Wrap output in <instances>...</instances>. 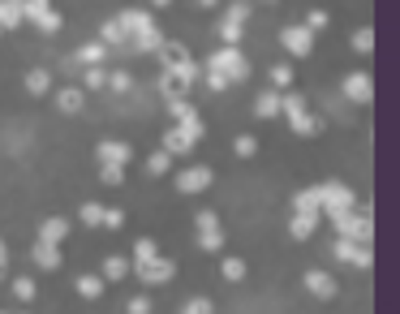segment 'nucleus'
I'll return each mask as SVG.
<instances>
[{
	"instance_id": "obj_14",
	"label": "nucleus",
	"mask_w": 400,
	"mask_h": 314,
	"mask_svg": "<svg viewBox=\"0 0 400 314\" xmlns=\"http://www.w3.org/2000/svg\"><path fill=\"white\" fill-rule=\"evenodd\" d=\"M280 103H284V91H258V99H254V112H258L263 121L284 117V112H280Z\"/></svg>"
},
{
	"instance_id": "obj_53",
	"label": "nucleus",
	"mask_w": 400,
	"mask_h": 314,
	"mask_svg": "<svg viewBox=\"0 0 400 314\" xmlns=\"http://www.w3.org/2000/svg\"><path fill=\"white\" fill-rule=\"evenodd\" d=\"M5 263H9V245H5V241H0V267H5Z\"/></svg>"
},
{
	"instance_id": "obj_36",
	"label": "nucleus",
	"mask_w": 400,
	"mask_h": 314,
	"mask_svg": "<svg viewBox=\"0 0 400 314\" xmlns=\"http://www.w3.org/2000/svg\"><path fill=\"white\" fill-rule=\"evenodd\" d=\"M202 82H207V91H215V95L233 86V82H228V78H224L219 69H211V65H202Z\"/></svg>"
},
{
	"instance_id": "obj_49",
	"label": "nucleus",
	"mask_w": 400,
	"mask_h": 314,
	"mask_svg": "<svg viewBox=\"0 0 400 314\" xmlns=\"http://www.w3.org/2000/svg\"><path fill=\"white\" fill-rule=\"evenodd\" d=\"M224 18H233V22H246V18H250V0H233Z\"/></svg>"
},
{
	"instance_id": "obj_34",
	"label": "nucleus",
	"mask_w": 400,
	"mask_h": 314,
	"mask_svg": "<svg viewBox=\"0 0 400 314\" xmlns=\"http://www.w3.org/2000/svg\"><path fill=\"white\" fill-rule=\"evenodd\" d=\"M302 26H306V30H310V35H323V30H327V26H331V18H327V9H310V13H306V22H302Z\"/></svg>"
},
{
	"instance_id": "obj_48",
	"label": "nucleus",
	"mask_w": 400,
	"mask_h": 314,
	"mask_svg": "<svg viewBox=\"0 0 400 314\" xmlns=\"http://www.w3.org/2000/svg\"><path fill=\"white\" fill-rule=\"evenodd\" d=\"M121 224H125V216L117 211V207H103V224H99V228H112V233H117Z\"/></svg>"
},
{
	"instance_id": "obj_47",
	"label": "nucleus",
	"mask_w": 400,
	"mask_h": 314,
	"mask_svg": "<svg viewBox=\"0 0 400 314\" xmlns=\"http://www.w3.org/2000/svg\"><path fill=\"white\" fill-rule=\"evenodd\" d=\"M280 112H289V117H297V112H306V99L289 91V95H284V103H280Z\"/></svg>"
},
{
	"instance_id": "obj_9",
	"label": "nucleus",
	"mask_w": 400,
	"mask_h": 314,
	"mask_svg": "<svg viewBox=\"0 0 400 314\" xmlns=\"http://www.w3.org/2000/svg\"><path fill=\"white\" fill-rule=\"evenodd\" d=\"M95 155H99V164H121V168H125V164L134 160V146H130V142H112V138H103V142L95 146Z\"/></svg>"
},
{
	"instance_id": "obj_16",
	"label": "nucleus",
	"mask_w": 400,
	"mask_h": 314,
	"mask_svg": "<svg viewBox=\"0 0 400 314\" xmlns=\"http://www.w3.org/2000/svg\"><path fill=\"white\" fill-rule=\"evenodd\" d=\"M69 237V220H61V216H47L43 224H39V241H52V245H61Z\"/></svg>"
},
{
	"instance_id": "obj_12",
	"label": "nucleus",
	"mask_w": 400,
	"mask_h": 314,
	"mask_svg": "<svg viewBox=\"0 0 400 314\" xmlns=\"http://www.w3.org/2000/svg\"><path fill=\"white\" fill-rule=\"evenodd\" d=\"M30 263H35V267H43V272H56V267H61V245H52V241H35Z\"/></svg>"
},
{
	"instance_id": "obj_23",
	"label": "nucleus",
	"mask_w": 400,
	"mask_h": 314,
	"mask_svg": "<svg viewBox=\"0 0 400 314\" xmlns=\"http://www.w3.org/2000/svg\"><path fill=\"white\" fill-rule=\"evenodd\" d=\"M130 47H134V52H159V47H164V35H159V26H151V30L134 35V39H130Z\"/></svg>"
},
{
	"instance_id": "obj_11",
	"label": "nucleus",
	"mask_w": 400,
	"mask_h": 314,
	"mask_svg": "<svg viewBox=\"0 0 400 314\" xmlns=\"http://www.w3.org/2000/svg\"><path fill=\"white\" fill-rule=\"evenodd\" d=\"M159 151H168V155L177 160V155H190V151H194V138H190L181 125H173V129H164V146H159Z\"/></svg>"
},
{
	"instance_id": "obj_1",
	"label": "nucleus",
	"mask_w": 400,
	"mask_h": 314,
	"mask_svg": "<svg viewBox=\"0 0 400 314\" xmlns=\"http://www.w3.org/2000/svg\"><path fill=\"white\" fill-rule=\"evenodd\" d=\"M327 220L336 224V237H345V241H362V245H370V237H375V220H370V211H331Z\"/></svg>"
},
{
	"instance_id": "obj_19",
	"label": "nucleus",
	"mask_w": 400,
	"mask_h": 314,
	"mask_svg": "<svg viewBox=\"0 0 400 314\" xmlns=\"http://www.w3.org/2000/svg\"><path fill=\"white\" fill-rule=\"evenodd\" d=\"M103 61H108V47H103V43H82V47L74 52V65H86V69H91V65H103Z\"/></svg>"
},
{
	"instance_id": "obj_10",
	"label": "nucleus",
	"mask_w": 400,
	"mask_h": 314,
	"mask_svg": "<svg viewBox=\"0 0 400 314\" xmlns=\"http://www.w3.org/2000/svg\"><path fill=\"white\" fill-rule=\"evenodd\" d=\"M117 26L125 30V39H134V35L151 30V26H155V18H151L147 9H125V13H117Z\"/></svg>"
},
{
	"instance_id": "obj_58",
	"label": "nucleus",
	"mask_w": 400,
	"mask_h": 314,
	"mask_svg": "<svg viewBox=\"0 0 400 314\" xmlns=\"http://www.w3.org/2000/svg\"><path fill=\"white\" fill-rule=\"evenodd\" d=\"M0 35H5V30H0Z\"/></svg>"
},
{
	"instance_id": "obj_46",
	"label": "nucleus",
	"mask_w": 400,
	"mask_h": 314,
	"mask_svg": "<svg viewBox=\"0 0 400 314\" xmlns=\"http://www.w3.org/2000/svg\"><path fill=\"white\" fill-rule=\"evenodd\" d=\"M233 151H237V155H241V160H250V155H254V151H258V138H254V134H241V138H237V142H233Z\"/></svg>"
},
{
	"instance_id": "obj_56",
	"label": "nucleus",
	"mask_w": 400,
	"mask_h": 314,
	"mask_svg": "<svg viewBox=\"0 0 400 314\" xmlns=\"http://www.w3.org/2000/svg\"><path fill=\"white\" fill-rule=\"evenodd\" d=\"M0 276H5V267H0Z\"/></svg>"
},
{
	"instance_id": "obj_52",
	"label": "nucleus",
	"mask_w": 400,
	"mask_h": 314,
	"mask_svg": "<svg viewBox=\"0 0 400 314\" xmlns=\"http://www.w3.org/2000/svg\"><path fill=\"white\" fill-rule=\"evenodd\" d=\"M130 314H151V297H130Z\"/></svg>"
},
{
	"instance_id": "obj_54",
	"label": "nucleus",
	"mask_w": 400,
	"mask_h": 314,
	"mask_svg": "<svg viewBox=\"0 0 400 314\" xmlns=\"http://www.w3.org/2000/svg\"><path fill=\"white\" fill-rule=\"evenodd\" d=\"M151 5H155V9H168V5H173V0H151Z\"/></svg>"
},
{
	"instance_id": "obj_27",
	"label": "nucleus",
	"mask_w": 400,
	"mask_h": 314,
	"mask_svg": "<svg viewBox=\"0 0 400 314\" xmlns=\"http://www.w3.org/2000/svg\"><path fill=\"white\" fill-rule=\"evenodd\" d=\"M319 185H310V190H297L293 194V211H319Z\"/></svg>"
},
{
	"instance_id": "obj_39",
	"label": "nucleus",
	"mask_w": 400,
	"mask_h": 314,
	"mask_svg": "<svg viewBox=\"0 0 400 314\" xmlns=\"http://www.w3.org/2000/svg\"><path fill=\"white\" fill-rule=\"evenodd\" d=\"M82 86H86V91H99V86H108V69H103V65H91V69L82 74Z\"/></svg>"
},
{
	"instance_id": "obj_5",
	"label": "nucleus",
	"mask_w": 400,
	"mask_h": 314,
	"mask_svg": "<svg viewBox=\"0 0 400 314\" xmlns=\"http://www.w3.org/2000/svg\"><path fill=\"white\" fill-rule=\"evenodd\" d=\"M164 78L177 86V95H185V91L198 82V65H194L190 57H177V61H168V65H164Z\"/></svg>"
},
{
	"instance_id": "obj_4",
	"label": "nucleus",
	"mask_w": 400,
	"mask_h": 314,
	"mask_svg": "<svg viewBox=\"0 0 400 314\" xmlns=\"http://www.w3.org/2000/svg\"><path fill=\"white\" fill-rule=\"evenodd\" d=\"M130 272H134L142 284H168V280L177 276V263H173V258H159V254H155L151 263H134Z\"/></svg>"
},
{
	"instance_id": "obj_50",
	"label": "nucleus",
	"mask_w": 400,
	"mask_h": 314,
	"mask_svg": "<svg viewBox=\"0 0 400 314\" xmlns=\"http://www.w3.org/2000/svg\"><path fill=\"white\" fill-rule=\"evenodd\" d=\"M194 224H198V228H219V216L211 211V207H202V211L194 216Z\"/></svg>"
},
{
	"instance_id": "obj_13",
	"label": "nucleus",
	"mask_w": 400,
	"mask_h": 314,
	"mask_svg": "<svg viewBox=\"0 0 400 314\" xmlns=\"http://www.w3.org/2000/svg\"><path fill=\"white\" fill-rule=\"evenodd\" d=\"M319 211H293V220H289V233L297 237V241H306V237H314L319 233Z\"/></svg>"
},
{
	"instance_id": "obj_18",
	"label": "nucleus",
	"mask_w": 400,
	"mask_h": 314,
	"mask_svg": "<svg viewBox=\"0 0 400 314\" xmlns=\"http://www.w3.org/2000/svg\"><path fill=\"white\" fill-rule=\"evenodd\" d=\"M82 103H86V95L78 91V86H61V91H56V108H61V112H82Z\"/></svg>"
},
{
	"instance_id": "obj_55",
	"label": "nucleus",
	"mask_w": 400,
	"mask_h": 314,
	"mask_svg": "<svg viewBox=\"0 0 400 314\" xmlns=\"http://www.w3.org/2000/svg\"><path fill=\"white\" fill-rule=\"evenodd\" d=\"M198 5H207V9H211V5H215V0H198Z\"/></svg>"
},
{
	"instance_id": "obj_3",
	"label": "nucleus",
	"mask_w": 400,
	"mask_h": 314,
	"mask_svg": "<svg viewBox=\"0 0 400 314\" xmlns=\"http://www.w3.org/2000/svg\"><path fill=\"white\" fill-rule=\"evenodd\" d=\"M319 216H331V211H358V194L345 185V181H323L319 185Z\"/></svg>"
},
{
	"instance_id": "obj_28",
	"label": "nucleus",
	"mask_w": 400,
	"mask_h": 314,
	"mask_svg": "<svg viewBox=\"0 0 400 314\" xmlns=\"http://www.w3.org/2000/svg\"><path fill=\"white\" fill-rule=\"evenodd\" d=\"M26 91H30V95H47V91H52V74H47V69H30V74H26Z\"/></svg>"
},
{
	"instance_id": "obj_24",
	"label": "nucleus",
	"mask_w": 400,
	"mask_h": 314,
	"mask_svg": "<svg viewBox=\"0 0 400 314\" xmlns=\"http://www.w3.org/2000/svg\"><path fill=\"white\" fill-rule=\"evenodd\" d=\"M289 125H293V134H302V138H314V134L323 129V121H319L314 112H297V117H289Z\"/></svg>"
},
{
	"instance_id": "obj_20",
	"label": "nucleus",
	"mask_w": 400,
	"mask_h": 314,
	"mask_svg": "<svg viewBox=\"0 0 400 314\" xmlns=\"http://www.w3.org/2000/svg\"><path fill=\"white\" fill-rule=\"evenodd\" d=\"M215 35H219V43H224V47H237V43H241V35H246V22L224 18V22L215 26Z\"/></svg>"
},
{
	"instance_id": "obj_38",
	"label": "nucleus",
	"mask_w": 400,
	"mask_h": 314,
	"mask_svg": "<svg viewBox=\"0 0 400 314\" xmlns=\"http://www.w3.org/2000/svg\"><path fill=\"white\" fill-rule=\"evenodd\" d=\"M130 86H134V78H130L125 69H112V74H108V91H112V95H125Z\"/></svg>"
},
{
	"instance_id": "obj_40",
	"label": "nucleus",
	"mask_w": 400,
	"mask_h": 314,
	"mask_svg": "<svg viewBox=\"0 0 400 314\" xmlns=\"http://www.w3.org/2000/svg\"><path fill=\"white\" fill-rule=\"evenodd\" d=\"M47 9H52L47 0H22V22H39Z\"/></svg>"
},
{
	"instance_id": "obj_42",
	"label": "nucleus",
	"mask_w": 400,
	"mask_h": 314,
	"mask_svg": "<svg viewBox=\"0 0 400 314\" xmlns=\"http://www.w3.org/2000/svg\"><path fill=\"white\" fill-rule=\"evenodd\" d=\"M181 314H215V301H211V297H190V301L181 306Z\"/></svg>"
},
{
	"instance_id": "obj_31",
	"label": "nucleus",
	"mask_w": 400,
	"mask_h": 314,
	"mask_svg": "<svg viewBox=\"0 0 400 314\" xmlns=\"http://www.w3.org/2000/svg\"><path fill=\"white\" fill-rule=\"evenodd\" d=\"M219 272H224V280H233V284L246 280V258H233V254H228L224 263H219Z\"/></svg>"
},
{
	"instance_id": "obj_30",
	"label": "nucleus",
	"mask_w": 400,
	"mask_h": 314,
	"mask_svg": "<svg viewBox=\"0 0 400 314\" xmlns=\"http://www.w3.org/2000/svg\"><path fill=\"white\" fill-rule=\"evenodd\" d=\"M198 245H202L207 254L224 250V228H198Z\"/></svg>"
},
{
	"instance_id": "obj_8",
	"label": "nucleus",
	"mask_w": 400,
	"mask_h": 314,
	"mask_svg": "<svg viewBox=\"0 0 400 314\" xmlns=\"http://www.w3.org/2000/svg\"><path fill=\"white\" fill-rule=\"evenodd\" d=\"M340 95H345L349 103H370V99H375V82H370V74H349L345 82H340Z\"/></svg>"
},
{
	"instance_id": "obj_44",
	"label": "nucleus",
	"mask_w": 400,
	"mask_h": 314,
	"mask_svg": "<svg viewBox=\"0 0 400 314\" xmlns=\"http://www.w3.org/2000/svg\"><path fill=\"white\" fill-rule=\"evenodd\" d=\"M82 224L86 228H99L103 224V207L99 202H82Z\"/></svg>"
},
{
	"instance_id": "obj_26",
	"label": "nucleus",
	"mask_w": 400,
	"mask_h": 314,
	"mask_svg": "<svg viewBox=\"0 0 400 314\" xmlns=\"http://www.w3.org/2000/svg\"><path fill=\"white\" fill-rule=\"evenodd\" d=\"M99 43H103V47H108V43H112V47H121V43H130V39H125V30L117 26V18H108V22L99 26Z\"/></svg>"
},
{
	"instance_id": "obj_7",
	"label": "nucleus",
	"mask_w": 400,
	"mask_h": 314,
	"mask_svg": "<svg viewBox=\"0 0 400 314\" xmlns=\"http://www.w3.org/2000/svg\"><path fill=\"white\" fill-rule=\"evenodd\" d=\"M280 43H284V52H293V57H310V52H314V35H310L302 22L284 26V30H280Z\"/></svg>"
},
{
	"instance_id": "obj_32",
	"label": "nucleus",
	"mask_w": 400,
	"mask_h": 314,
	"mask_svg": "<svg viewBox=\"0 0 400 314\" xmlns=\"http://www.w3.org/2000/svg\"><path fill=\"white\" fill-rule=\"evenodd\" d=\"M168 168H173V155H168V151H155V155H147V173H151V177H164Z\"/></svg>"
},
{
	"instance_id": "obj_2",
	"label": "nucleus",
	"mask_w": 400,
	"mask_h": 314,
	"mask_svg": "<svg viewBox=\"0 0 400 314\" xmlns=\"http://www.w3.org/2000/svg\"><path fill=\"white\" fill-rule=\"evenodd\" d=\"M207 65L219 69L228 82H246V78H250V61H246V52H241V47H224V43H219L211 57H207Z\"/></svg>"
},
{
	"instance_id": "obj_6",
	"label": "nucleus",
	"mask_w": 400,
	"mask_h": 314,
	"mask_svg": "<svg viewBox=\"0 0 400 314\" xmlns=\"http://www.w3.org/2000/svg\"><path fill=\"white\" fill-rule=\"evenodd\" d=\"M211 181H215V173H211L207 164L181 168V173H177V194H202V190H211Z\"/></svg>"
},
{
	"instance_id": "obj_51",
	"label": "nucleus",
	"mask_w": 400,
	"mask_h": 314,
	"mask_svg": "<svg viewBox=\"0 0 400 314\" xmlns=\"http://www.w3.org/2000/svg\"><path fill=\"white\" fill-rule=\"evenodd\" d=\"M181 129H185V134H190V138H194V142H198V138H202V134H207V125H202V117H194V121H185V125H181Z\"/></svg>"
},
{
	"instance_id": "obj_33",
	"label": "nucleus",
	"mask_w": 400,
	"mask_h": 314,
	"mask_svg": "<svg viewBox=\"0 0 400 314\" xmlns=\"http://www.w3.org/2000/svg\"><path fill=\"white\" fill-rule=\"evenodd\" d=\"M349 267H358V272H370L375 267V254H370V245H353V258H349Z\"/></svg>"
},
{
	"instance_id": "obj_29",
	"label": "nucleus",
	"mask_w": 400,
	"mask_h": 314,
	"mask_svg": "<svg viewBox=\"0 0 400 314\" xmlns=\"http://www.w3.org/2000/svg\"><path fill=\"white\" fill-rule=\"evenodd\" d=\"M349 43H353V52L370 57V52H375V30H370V26H362V30H353V35H349Z\"/></svg>"
},
{
	"instance_id": "obj_43",
	"label": "nucleus",
	"mask_w": 400,
	"mask_h": 314,
	"mask_svg": "<svg viewBox=\"0 0 400 314\" xmlns=\"http://www.w3.org/2000/svg\"><path fill=\"white\" fill-rule=\"evenodd\" d=\"M99 181L103 185H121L125 181V168L121 164H99Z\"/></svg>"
},
{
	"instance_id": "obj_21",
	"label": "nucleus",
	"mask_w": 400,
	"mask_h": 314,
	"mask_svg": "<svg viewBox=\"0 0 400 314\" xmlns=\"http://www.w3.org/2000/svg\"><path fill=\"white\" fill-rule=\"evenodd\" d=\"M22 26V0H0V30Z\"/></svg>"
},
{
	"instance_id": "obj_25",
	"label": "nucleus",
	"mask_w": 400,
	"mask_h": 314,
	"mask_svg": "<svg viewBox=\"0 0 400 314\" xmlns=\"http://www.w3.org/2000/svg\"><path fill=\"white\" fill-rule=\"evenodd\" d=\"M74 289H78V297L95 301V297H103V276H78V280H74Z\"/></svg>"
},
{
	"instance_id": "obj_57",
	"label": "nucleus",
	"mask_w": 400,
	"mask_h": 314,
	"mask_svg": "<svg viewBox=\"0 0 400 314\" xmlns=\"http://www.w3.org/2000/svg\"><path fill=\"white\" fill-rule=\"evenodd\" d=\"M0 314H5V310H0Z\"/></svg>"
},
{
	"instance_id": "obj_37",
	"label": "nucleus",
	"mask_w": 400,
	"mask_h": 314,
	"mask_svg": "<svg viewBox=\"0 0 400 314\" xmlns=\"http://www.w3.org/2000/svg\"><path fill=\"white\" fill-rule=\"evenodd\" d=\"M271 82H275V91H289L293 86V65H271Z\"/></svg>"
},
{
	"instance_id": "obj_41",
	"label": "nucleus",
	"mask_w": 400,
	"mask_h": 314,
	"mask_svg": "<svg viewBox=\"0 0 400 314\" xmlns=\"http://www.w3.org/2000/svg\"><path fill=\"white\" fill-rule=\"evenodd\" d=\"M35 293H39V289H35L30 276H18V280H13V297H18V301H35Z\"/></svg>"
},
{
	"instance_id": "obj_22",
	"label": "nucleus",
	"mask_w": 400,
	"mask_h": 314,
	"mask_svg": "<svg viewBox=\"0 0 400 314\" xmlns=\"http://www.w3.org/2000/svg\"><path fill=\"white\" fill-rule=\"evenodd\" d=\"M164 103H168V112H173V121H177V125H185V121H194V117H198V112H194V103H190L185 95H173V99H164Z\"/></svg>"
},
{
	"instance_id": "obj_17",
	"label": "nucleus",
	"mask_w": 400,
	"mask_h": 314,
	"mask_svg": "<svg viewBox=\"0 0 400 314\" xmlns=\"http://www.w3.org/2000/svg\"><path fill=\"white\" fill-rule=\"evenodd\" d=\"M130 267H134L130 258H121V254H108L103 263H99V276H103V284H108V280H125V276H130Z\"/></svg>"
},
{
	"instance_id": "obj_35",
	"label": "nucleus",
	"mask_w": 400,
	"mask_h": 314,
	"mask_svg": "<svg viewBox=\"0 0 400 314\" xmlns=\"http://www.w3.org/2000/svg\"><path fill=\"white\" fill-rule=\"evenodd\" d=\"M155 254H159V245H155L151 237H138V241H134V263H151Z\"/></svg>"
},
{
	"instance_id": "obj_15",
	"label": "nucleus",
	"mask_w": 400,
	"mask_h": 314,
	"mask_svg": "<svg viewBox=\"0 0 400 314\" xmlns=\"http://www.w3.org/2000/svg\"><path fill=\"white\" fill-rule=\"evenodd\" d=\"M306 289H310L319 301H331V297H336V280H331L327 272H319V267H314V272H306Z\"/></svg>"
},
{
	"instance_id": "obj_45",
	"label": "nucleus",
	"mask_w": 400,
	"mask_h": 314,
	"mask_svg": "<svg viewBox=\"0 0 400 314\" xmlns=\"http://www.w3.org/2000/svg\"><path fill=\"white\" fill-rule=\"evenodd\" d=\"M35 26H39L43 35H56V30H61V26H65V18H61V13H56V9H47V13H43V18L35 22Z\"/></svg>"
}]
</instances>
